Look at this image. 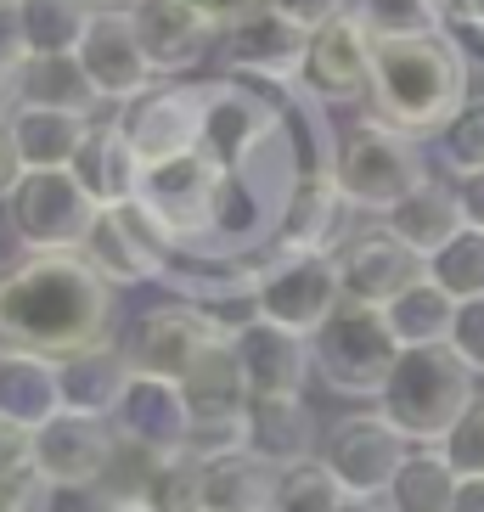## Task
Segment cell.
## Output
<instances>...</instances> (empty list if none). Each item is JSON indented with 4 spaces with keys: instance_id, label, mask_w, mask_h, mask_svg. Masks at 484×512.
<instances>
[{
    "instance_id": "cell-49",
    "label": "cell",
    "mask_w": 484,
    "mask_h": 512,
    "mask_svg": "<svg viewBox=\"0 0 484 512\" xmlns=\"http://www.w3.org/2000/svg\"><path fill=\"white\" fill-rule=\"evenodd\" d=\"M102 512H147V507H102Z\"/></svg>"
},
{
    "instance_id": "cell-13",
    "label": "cell",
    "mask_w": 484,
    "mask_h": 512,
    "mask_svg": "<svg viewBox=\"0 0 484 512\" xmlns=\"http://www.w3.org/2000/svg\"><path fill=\"white\" fill-rule=\"evenodd\" d=\"M79 68L91 74L96 96H102V107H124V102H136L141 91H152L158 85V68H152L147 46H141V34H136V17H130V6H102L91 23V34L79 40Z\"/></svg>"
},
{
    "instance_id": "cell-10",
    "label": "cell",
    "mask_w": 484,
    "mask_h": 512,
    "mask_svg": "<svg viewBox=\"0 0 484 512\" xmlns=\"http://www.w3.org/2000/svg\"><path fill=\"white\" fill-rule=\"evenodd\" d=\"M226 321L203 310V304H152L130 321V338H124V355L136 372H152V377H169V383H181L186 372L197 366V355L214 344V338H226Z\"/></svg>"
},
{
    "instance_id": "cell-19",
    "label": "cell",
    "mask_w": 484,
    "mask_h": 512,
    "mask_svg": "<svg viewBox=\"0 0 484 512\" xmlns=\"http://www.w3.org/2000/svg\"><path fill=\"white\" fill-rule=\"evenodd\" d=\"M113 428L130 445H147V451L169 456V451H186V439H192V406H186L181 383L136 372L119 400V411H113Z\"/></svg>"
},
{
    "instance_id": "cell-7",
    "label": "cell",
    "mask_w": 484,
    "mask_h": 512,
    "mask_svg": "<svg viewBox=\"0 0 484 512\" xmlns=\"http://www.w3.org/2000/svg\"><path fill=\"white\" fill-rule=\"evenodd\" d=\"M338 304H344V282H338L333 254H265L259 259L254 316L316 338V327L333 316Z\"/></svg>"
},
{
    "instance_id": "cell-3",
    "label": "cell",
    "mask_w": 484,
    "mask_h": 512,
    "mask_svg": "<svg viewBox=\"0 0 484 512\" xmlns=\"http://www.w3.org/2000/svg\"><path fill=\"white\" fill-rule=\"evenodd\" d=\"M473 372L451 344L400 349L389 383L378 394V411L411 439V445H439L456 428V417L473 406Z\"/></svg>"
},
{
    "instance_id": "cell-28",
    "label": "cell",
    "mask_w": 484,
    "mask_h": 512,
    "mask_svg": "<svg viewBox=\"0 0 484 512\" xmlns=\"http://www.w3.org/2000/svg\"><path fill=\"white\" fill-rule=\"evenodd\" d=\"M85 113H57V107H12V130H17V152L29 169H74L79 147L91 136Z\"/></svg>"
},
{
    "instance_id": "cell-34",
    "label": "cell",
    "mask_w": 484,
    "mask_h": 512,
    "mask_svg": "<svg viewBox=\"0 0 484 512\" xmlns=\"http://www.w3.org/2000/svg\"><path fill=\"white\" fill-rule=\"evenodd\" d=\"M434 158L451 181L484 175V91H473L468 102L456 107V119L434 136Z\"/></svg>"
},
{
    "instance_id": "cell-12",
    "label": "cell",
    "mask_w": 484,
    "mask_h": 512,
    "mask_svg": "<svg viewBox=\"0 0 484 512\" xmlns=\"http://www.w3.org/2000/svg\"><path fill=\"white\" fill-rule=\"evenodd\" d=\"M119 130L130 136V147L141 152L147 169L169 164V158H186L203 141V85H181V79L152 85L136 102L119 107Z\"/></svg>"
},
{
    "instance_id": "cell-33",
    "label": "cell",
    "mask_w": 484,
    "mask_h": 512,
    "mask_svg": "<svg viewBox=\"0 0 484 512\" xmlns=\"http://www.w3.org/2000/svg\"><path fill=\"white\" fill-rule=\"evenodd\" d=\"M147 512H209V467L192 451H169L152 462L147 490H141Z\"/></svg>"
},
{
    "instance_id": "cell-46",
    "label": "cell",
    "mask_w": 484,
    "mask_h": 512,
    "mask_svg": "<svg viewBox=\"0 0 484 512\" xmlns=\"http://www.w3.org/2000/svg\"><path fill=\"white\" fill-rule=\"evenodd\" d=\"M456 197H462V220H468L473 231H484V175L456 181Z\"/></svg>"
},
{
    "instance_id": "cell-30",
    "label": "cell",
    "mask_w": 484,
    "mask_h": 512,
    "mask_svg": "<svg viewBox=\"0 0 484 512\" xmlns=\"http://www.w3.org/2000/svg\"><path fill=\"white\" fill-rule=\"evenodd\" d=\"M203 467H209V512H271L282 479L276 462H265L259 451H231Z\"/></svg>"
},
{
    "instance_id": "cell-43",
    "label": "cell",
    "mask_w": 484,
    "mask_h": 512,
    "mask_svg": "<svg viewBox=\"0 0 484 512\" xmlns=\"http://www.w3.org/2000/svg\"><path fill=\"white\" fill-rule=\"evenodd\" d=\"M29 57V34H23V12L0 6V74H17V62Z\"/></svg>"
},
{
    "instance_id": "cell-15",
    "label": "cell",
    "mask_w": 484,
    "mask_h": 512,
    "mask_svg": "<svg viewBox=\"0 0 484 512\" xmlns=\"http://www.w3.org/2000/svg\"><path fill=\"white\" fill-rule=\"evenodd\" d=\"M423 276H428V259L411 254L389 226H366L338 248V282H344L349 304L383 310V304H394L411 282H423Z\"/></svg>"
},
{
    "instance_id": "cell-20",
    "label": "cell",
    "mask_w": 484,
    "mask_h": 512,
    "mask_svg": "<svg viewBox=\"0 0 484 512\" xmlns=\"http://www.w3.org/2000/svg\"><path fill=\"white\" fill-rule=\"evenodd\" d=\"M124 6H130L141 46H147L152 68H158L164 79L192 74L197 62L209 57L214 29L192 12V6H186V0H124Z\"/></svg>"
},
{
    "instance_id": "cell-25",
    "label": "cell",
    "mask_w": 484,
    "mask_h": 512,
    "mask_svg": "<svg viewBox=\"0 0 484 512\" xmlns=\"http://www.w3.org/2000/svg\"><path fill=\"white\" fill-rule=\"evenodd\" d=\"M383 226L394 231V237L406 242L411 254L434 259L445 242L456 237V231H468V220H462V197H456V181H423L417 192L406 197V203H394L389 214H383Z\"/></svg>"
},
{
    "instance_id": "cell-31",
    "label": "cell",
    "mask_w": 484,
    "mask_h": 512,
    "mask_svg": "<svg viewBox=\"0 0 484 512\" xmlns=\"http://www.w3.org/2000/svg\"><path fill=\"white\" fill-rule=\"evenodd\" d=\"M383 321H389L394 344L400 349H428V344H451V321H456V299L434 276L411 282L394 304H383Z\"/></svg>"
},
{
    "instance_id": "cell-45",
    "label": "cell",
    "mask_w": 484,
    "mask_h": 512,
    "mask_svg": "<svg viewBox=\"0 0 484 512\" xmlns=\"http://www.w3.org/2000/svg\"><path fill=\"white\" fill-rule=\"evenodd\" d=\"M23 462H34V434L0 417V479H6V473H17Z\"/></svg>"
},
{
    "instance_id": "cell-36",
    "label": "cell",
    "mask_w": 484,
    "mask_h": 512,
    "mask_svg": "<svg viewBox=\"0 0 484 512\" xmlns=\"http://www.w3.org/2000/svg\"><path fill=\"white\" fill-rule=\"evenodd\" d=\"M355 12L366 17V29L378 40H417V34H445V0H355Z\"/></svg>"
},
{
    "instance_id": "cell-23",
    "label": "cell",
    "mask_w": 484,
    "mask_h": 512,
    "mask_svg": "<svg viewBox=\"0 0 484 512\" xmlns=\"http://www.w3.org/2000/svg\"><path fill=\"white\" fill-rule=\"evenodd\" d=\"M62 411V377L57 361L29 355V349H0V417L17 428H46Z\"/></svg>"
},
{
    "instance_id": "cell-1",
    "label": "cell",
    "mask_w": 484,
    "mask_h": 512,
    "mask_svg": "<svg viewBox=\"0 0 484 512\" xmlns=\"http://www.w3.org/2000/svg\"><path fill=\"white\" fill-rule=\"evenodd\" d=\"M113 282L85 254H17L0 265V349L68 361L113 338Z\"/></svg>"
},
{
    "instance_id": "cell-22",
    "label": "cell",
    "mask_w": 484,
    "mask_h": 512,
    "mask_svg": "<svg viewBox=\"0 0 484 512\" xmlns=\"http://www.w3.org/2000/svg\"><path fill=\"white\" fill-rule=\"evenodd\" d=\"M74 175L102 209H124V203L141 197L147 164H141V152L130 147V136H124L119 119H113V124H91V136H85V147H79V158H74Z\"/></svg>"
},
{
    "instance_id": "cell-9",
    "label": "cell",
    "mask_w": 484,
    "mask_h": 512,
    "mask_svg": "<svg viewBox=\"0 0 484 512\" xmlns=\"http://www.w3.org/2000/svg\"><path fill=\"white\" fill-rule=\"evenodd\" d=\"M79 254L91 259V271L113 287H136V282H164V265L175 254L169 231L152 220L147 203H124V209H102L96 214L91 237Z\"/></svg>"
},
{
    "instance_id": "cell-8",
    "label": "cell",
    "mask_w": 484,
    "mask_h": 512,
    "mask_svg": "<svg viewBox=\"0 0 484 512\" xmlns=\"http://www.w3.org/2000/svg\"><path fill=\"white\" fill-rule=\"evenodd\" d=\"M372 79H378V34L366 29V17L355 6L310 34V57H304L299 85H310L333 113L372 102Z\"/></svg>"
},
{
    "instance_id": "cell-50",
    "label": "cell",
    "mask_w": 484,
    "mask_h": 512,
    "mask_svg": "<svg viewBox=\"0 0 484 512\" xmlns=\"http://www.w3.org/2000/svg\"><path fill=\"white\" fill-rule=\"evenodd\" d=\"M107 6H119V0H107Z\"/></svg>"
},
{
    "instance_id": "cell-48",
    "label": "cell",
    "mask_w": 484,
    "mask_h": 512,
    "mask_svg": "<svg viewBox=\"0 0 484 512\" xmlns=\"http://www.w3.org/2000/svg\"><path fill=\"white\" fill-rule=\"evenodd\" d=\"M451 512H484V479H462V484H456V507Z\"/></svg>"
},
{
    "instance_id": "cell-24",
    "label": "cell",
    "mask_w": 484,
    "mask_h": 512,
    "mask_svg": "<svg viewBox=\"0 0 484 512\" xmlns=\"http://www.w3.org/2000/svg\"><path fill=\"white\" fill-rule=\"evenodd\" d=\"M12 91H17V107H57V113H85V119L102 107V96H96L91 74L79 68L74 51H57V57L29 51L17 62Z\"/></svg>"
},
{
    "instance_id": "cell-39",
    "label": "cell",
    "mask_w": 484,
    "mask_h": 512,
    "mask_svg": "<svg viewBox=\"0 0 484 512\" xmlns=\"http://www.w3.org/2000/svg\"><path fill=\"white\" fill-rule=\"evenodd\" d=\"M51 501H57V484L34 462H23L17 473L0 479V512H51Z\"/></svg>"
},
{
    "instance_id": "cell-29",
    "label": "cell",
    "mask_w": 484,
    "mask_h": 512,
    "mask_svg": "<svg viewBox=\"0 0 484 512\" xmlns=\"http://www.w3.org/2000/svg\"><path fill=\"white\" fill-rule=\"evenodd\" d=\"M456 484H462V473L445 462L439 445H411L394 484L383 490V512H451Z\"/></svg>"
},
{
    "instance_id": "cell-38",
    "label": "cell",
    "mask_w": 484,
    "mask_h": 512,
    "mask_svg": "<svg viewBox=\"0 0 484 512\" xmlns=\"http://www.w3.org/2000/svg\"><path fill=\"white\" fill-rule=\"evenodd\" d=\"M439 451L462 479H484V394H473V406L456 417L451 434L439 439Z\"/></svg>"
},
{
    "instance_id": "cell-44",
    "label": "cell",
    "mask_w": 484,
    "mask_h": 512,
    "mask_svg": "<svg viewBox=\"0 0 484 512\" xmlns=\"http://www.w3.org/2000/svg\"><path fill=\"white\" fill-rule=\"evenodd\" d=\"M276 12H282V17H293L299 29H310V34H316L321 23H333L338 12H349V0H276Z\"/></svg>"
},
{
    "instance_id": "cell-4",
    "label": "cell",
    "mask_w": 484,
    "mask_h": 512,
    "mask_svg": "<svg viewBox=\"0 0 484 512\" xmlns=\"http://www.w3.org/2000/svg\"><path fill=\"white\" fill-rule=\"evenodd\" d=\"M423 181H434V169H428V152L417 136L372 119V113L344 130V147H338V186L349 192V203L361 214H378L383 220L394 203H406Z\"/></svg>"
},
{
    "instance_id": "cell-14",
    "label": "cell",
    "mask_w": 484,
    "mask_h": 512,
    "mask_svg": "<svg viewBox=\"0 0 484 512\" xmlns=\"http://www.w3.org/2000/svg\"><path fill=\"white\" fill-rule=\"evenodd\" d=\"M119 451V428L107 417H79L57 411L46 428H34V467L46 473L57 490H96Z\"/></svg>"
},
{
    "instance_id": "cell-32",
    "label": "cell",
    "mask_w": 484,
    "mask_h": 512,
    "mask_svg": "<svg viewBox=\"0 0 484 512\" xmlns=\"http://www.w3.org/2000/svg\"><path fill=\"white\" fill-rule=\"evenodd\" d=\"M107 0H23L17 12H23V34H29V51H79V40L91 34L96 12H102Z\"/></svg>"
},
{
    "instance_id": "cell-21",
    "label": "cell",
    "mask_w": 484,
    "mask_h": 512,
    "mask_svg": "<svg viewBox=\"0 0 484 512\" xmlns=\"http://www.w3.org/2000/svg\"><path fill=\"white\" fill-rule=\"evenodd\" d=\"M57 377H62V411L113 422V411H119V400H124V389H130L136 366H130L124 344H113V338H107V344L74 349L68 361H57Z\"/></svg>"
},
{
    "instance_id": "cell-27",
    "label": "cell",
    "mask_w": 484,
    "mask_h": 512,
    "mask_svg": "<svg viewBox=\"0 0 484 512\" xmlns=\"http://www.w3.org/2000/svg\"><path fill=\"white\" fill-rule=\"evenodd\" d=\"M316 417L304 406V394H288V400H248V451H259L265 462L293 467L310 462L316 451Z\"/></svg>"
},
{
    "instance_id": "cell-5",
    "label": "cell",
    "mask_w": 484,
    "mask_h": 512,
    "mask_svg": "<svg viewBox=\"0 0 484 512\" xmlns=\"http://www.w3.org/2000/svg\"><path fill=\"white\" fill-rule=\"evenodd\" d=\"M310 349H316V377L333 394H349V400H378L394 361H400V344H394L383 310L349 299L316 327Z\"/></svg>"
},
{
    "instance_id": "cell-17",
    "label": "cell",
    "mask_w": 484,
    "mask_h": 512,
    "mask_svg": "<svg viewBox=\"0 0 484 512\" xmlns=\"http://www.w3.org/2000/svg\"><path fill=\"white\" fill-rule=\"evenodd\" d=\"M304 57H310V29H299L293 17L271 12L248 17L226 34V74L254 79V85H299Z\"/></svg>"
},
{
    "instance_id": "cell-42",
    "label": "cell",
    "mask_w": 484,
    "mask_h": 512,
    "mask_svg": "<svg viewBox=\"0 0 484 512\" xmlns=\"http://www.w3.org/2000/svg\"><path fill=\"white\" fill-rule=\"evenodd\" d=\"M29 164L17 152V130H12V113H0V203H12V192L23 186Z\"/></svg>"
},
{
    "instance_id": "cell-11",
    "label": "cell",
    "mask_w": 484,
    "mask_h": 512,
    "mask_svg": "<svg viewBox=\"0 0 484 512\" xmlns=\"http://www.w3.org/2000/svg\"><path fill=\"white\" fill-rule=\"evenodd\" d=\"M406 456H411V439L383 411H355V417L333 422V434L321 445V462L333 467V479L361 501H383V490L394 484Z\"/></svg>"
},
{
    "instance_id": "cell-26",
    "label": "cell",
    "mask_w": 484,
    "mask_h": 512,
    "mask_svg": "<svg viewBox=\"0 0 484 512\" xmlns=\"http://www.w3.org/2000/svg\"><path fill=\"white\" fill-rule=\"evenodd\" d=\"M181 394L186 406H192V422H209V417H248V377H242V361H237V344L226 338H214L197 366L181 377Z\"/></svg>"
},
{
    "instance_id": "cell-37",
    "label": "cell",
    "mask_w": 484,
    "mask_h": 512,
    "mask_svg": "<svg viewBox=\"0 0 484 512\" xmlns=\"http://www.w3.org/2000/svg\"><path fill=\"white\" fill-rule=\"evenodd\" d=\"M428 276H434L456 304L484 299V231H456L434 259H428Z\"/></svg>"
},
{
    "instance_id": "cell-2",
    "label": "cell",
    "mask_w": 484,
    "mask_h": 512,
    "mask_svg": "<svg viewBox=\"0 0 484 512\" xmlns=\"http://www.w3.org/2000/svg\"><path fill=\"white\" fill-rule=\"evenodd\" d=\"M473 96L468 62L456 34H417V40H378V79H372V119L394 124L417 141H434Z\"/></svg>"
},
{
    "instance_id": "cell-47",
    "label": "cell",
    "mask_w": 484,
    "mask_h": 512,
    "mask_svg": "<svg viewBox=\"0 0 484 512\" xmlns=\"http://www.w3.org/2000/svg\"><path fill=\"white\" fill-rule=\"evenodd\" d=\"M451 29H484V0H445Z\"/></svg>"
},
{
    "instance_id": "cell-40",
    "label": "cell",
    "mask_w": 484,
    "mask_h": 512,
    "mask_svg": "<svg viewBox=\"0 0 484 512\" xmlns=\"http://www.w3.org/2000/svg\"><path fill=\"white\" fill-rule=\"evenodd\" d=\"M451 349L468 361L473 377H484V299L456 304V321H451Z\"/></svg>"
},
{
    "instance_id": "cell-16",
    "label": "cell",
    "mask_w": 484,
    "mask_h": 512,
    "mask_svg": "<svg viewBox=\"0 0 484 512\" xmlns=\"http://www.w3.org/2000/svg\"><path fill=\"white\" fill-rule=\"evenodd\" d=\"M231 344H237L242 377H248V394L254 400H288L304 394L310 372H316V349L304 332H288L265 316H248L242 327H231Z\"/></svg>"
},
{
    "instance_id": "cell-35",
    "label": "cell",
    "mask_w": 484,
    "mask_h": 512,
    "mask_svg": "<svg viewBox=\"0 0 484 512\" xmlns=\"http://www.w3.org/2000/svg\"><path fill=\"white\" fill-rule=\"evenodd\" d=\"M344 501H349V490L333 479V467L321 462V456H310V462L282 467L271 512H338Z\"/></svg>"
},
{
    "instance_id": "cell-41",
    "label": "cell",
    "mask_w": 484,
    "mask_h": 512,
    "mask_svg": "<svg viewBox=\"0 0 484 512\" xmlns=\"http://www.w3.org/2000/svg\"><path fill=\"white\" fill-rule=\"evenodd\" d=\"M203 23H209L214 34H231L237 23H248V17H259V12H271L276 0H186Z\"/></svg>"
},
{
    "instance_id": "cell-18",
    "label": "cell",
    "mask_w": 484,
    "mask_h": 512,
    "mask_svg": "<svg viewBox=\"0 0 484 512\" xmlns=\"http://www.w3.org/2000/svg\"><path fill=\"white\" fill-rule=\"evenodd\" d=\"M355 203L338 186V175H316V181H299L288 214H282V231H276L271 254H333L355 237Z\"/></svg>"
},
{
    "instance_id": "cell-6",
    "label": "cell",
    "mask_w": 484,
    "mask_h": 512,
    "mask_svg": "<svg viewBox=\"0 0 484 512\" xmlns=\"http://www.w3.org/2000/svg\"><path fill=\"white\" fill-rule=\"evenodd\" d=\"M6 214H12V237L23 242V254H79L102 203L79 186L74 169H29Z\"/></svg>"
}]
</instances>
